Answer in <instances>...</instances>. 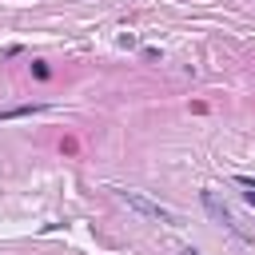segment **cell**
<instances>
[{
	"label": "cell",
	"instance_id": "cell-1",
	"mask_svg": "<svg viewBox=\"0 0 255 255\" xmlns=\"http://www.w3.org/2000/svg\"><path fill=\"white\" fill-rule=\"evenodd\" d=\"M116 199H120L124 207H131L135 215L151 219V223H171V211H167V207H159V203H151V199H147V195H139V191H116Z\"/></svg>",
	"mask_w": 255,
	"mask_h": 255
},
{
	"label": "cell",
	"instance_id": "cell-2",
	"mask_svg": "<svg viewBox=\"0 0 255 255\" xmlns=\"http://www.w3.org/2000/svg\"><path fill=\"white\" fill-rule=\"evenodd\" d=\"M203 203H207V211H211V215H215V219H219V223H223L231 235H239L243 243H255V235H251V231L239 223V215H235L227 203H219V195H215V191H203Z\"/></svg>",
	"mask_w": 255,
	"mask_h": 255
},
{
	"label": "cell",
	"instance_id": "cell-3",
	"mask_svg": "<svg viewBox=\"0 0 255 255\" xmlns=\"http://www.w3.org/2000/svg\"><path fill=\"white\" fill-rule=\"evenodd\" d=\"M247 203H251V207H255V191H247Z\"/></svg>",
	"mask_w": 255,
	"mask_h": 255
}]
</instances>
